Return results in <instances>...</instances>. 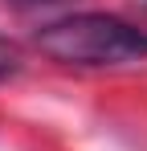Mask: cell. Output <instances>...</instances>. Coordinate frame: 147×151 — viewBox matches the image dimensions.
<instances>
[{
	"instance_id": "cell-1",
	"label": "cell",
	"mask_w": 147,
	"mask_h": 151,
	"mask_svg": "<svg viewBox=\"0 0 147 151\" xmlns=\"http://www.w3.org/2000/svg\"><path fill=\"white\" fill-rule=\"evenodd\" d=\"M41 53L66 65H119L147 57V33L106 12H82L41 29Z\"/></svg>"
},
{
	"instance_id": "cell-2",
	"label": "cell",
	"mask_w": 147,
	"mask_h": 151,
	"mask_svg": "<svg viewBox=\"0 0 147 151\" xmlns=\"http://www.w3.org/2000/svg\"><path fill=\"white\" fill-rule=\"evenodd\" d=\"M17 65H21V49H17L12 41H4V37H0V78L17 74Z\"/></svg>"
}]
</instances>
